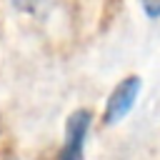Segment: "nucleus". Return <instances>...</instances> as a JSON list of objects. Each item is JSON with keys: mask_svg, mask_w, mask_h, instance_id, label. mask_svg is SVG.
Segmentation results:
<instances>
[{"mask_svg": "<svg viewBox=\"0 0 160 160\" xmlns=\"http://www.w3.org/2000/svg\"><path fill=\"white\" fill-rule=\"evenodd\" d=\"M90 128H92V112L88 108L72 110L65 120V135L55 160H85V142Z\"/></svg>", "mask_w": 160, "mask_h": 160, "instance_id": "1", "label": "nucleus"}, {"mask_svg": "<svg viewBox=\"0 0 160 160\" xmlns=\"http://www.w3.org/2000/svg\"><path fill=\"white\" fill-rule=\"evenodd\" d=\"M140 90H142V78L140 75H125L108 95L105 100V108H102V125L110 128V125H118L120 120L128 118V112L132 110L135 100L140 98Z\"/></svg>", "mask_w": 160, "mask_h": 160, "instance_id": "2", "label": "nucleus"}, {"mask_svg": "<svg viewBox=\"0 0 160 160\" xmlns=\"http://www.w3.org/2000/svg\"><path fill=\"white\" fill-rule=\"evenodd\" d=\"M140 8H142V12L150 20H158L160 18V0H140Z\"/></svg>", "mask_w": 160, "mask_h": 160, "instance_id": "3", "label": "nucleus"}, {"mask_svg": "<svg viewBox=\"0 0 160 160\" xmlns=\"http://www.w3.org/2000/svg\"><path fill=\"white\" fill-rule=\"evenodd\" d=\"M8 152H10V135H8V130H5V125L0 120V160H5Z\"/></svg>", "mask_w": 160, "mask_h": 160, "instance_id": "4", "label": "nucleus"}, {"mask_svg": "<svg viewBox=\"0 0 160 160\" xmlns=\"http://www.w3.org/2000/svg\"><path fill=\"white\" fill-rule=\"evenodd\" d=\"M18 8H22V10H32V5H35V0H12Z\"/></svg>", "mask_w": 160, "mask_h": 160, "instance_id": "5", "label": "nucleus"}]
</instances>
